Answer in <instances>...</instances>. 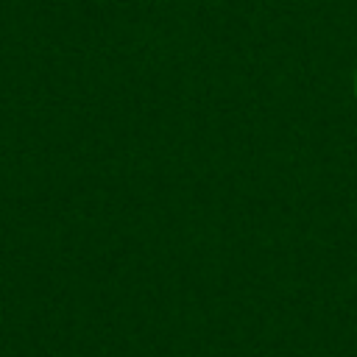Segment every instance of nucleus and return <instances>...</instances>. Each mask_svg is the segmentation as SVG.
Here are the masks:
<instances>
[{"instance_id":"f257e3e1","label":"nucleus","mask_w":357,"mask_h":357,"mask_svg":"<svg viewBox=\"0 0 357 357\" xmlns=\"http://www.w3.org/2000/svg\"><path fill=\"white\" fill-rule=\"evenodd\" d=\"M354 95H357V78H354Z\"/></svg>"}]
</instances>
